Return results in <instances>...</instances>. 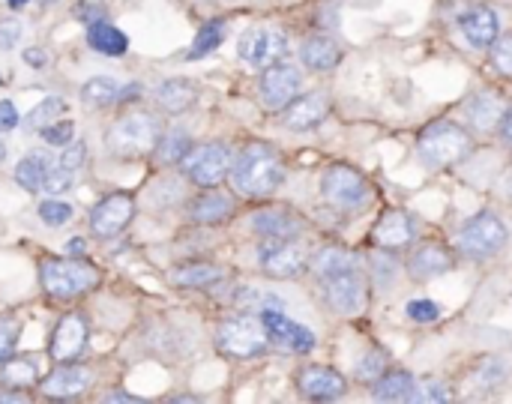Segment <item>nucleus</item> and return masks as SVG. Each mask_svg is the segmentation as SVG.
Returning a JSON list of instances; mask_svg holds the SVG:
<instances>
[{"label": "nucleus", "instance_id": "f257e3e1", "mask_svg": "<svg viewBox=\"0 0 512 404\" xmlns=\"http://www.w3.org/2000/svg\"><path fill=\"white\" fill-rule=\"evenodd\" d=\"M231 180H234V189L240 195L264 198V195H273L282 186L285 162H282L276 147L255 141V144H246L240 150L237 162L231 165Z\"/></svg>", "mask_w": 512, "mask_h": 404}, {"label": "nucleus", "instance_id": "f03ea898", "mask_svg": "<svg viewBox=\"0 0 512 404\" xmlns=\"http://www.w3.org/2000/svg\"><path fill=\"white\" fill-rule=\"evenodd\" d=\"M474 147H477L474 135L453 120H435L417 138V153L423 165L438 168V171L462 165L474 153Z\"/></svg>", "mask_w": 512, "mask_h": 404}, {"label": "nucleus", "instance_id": "7ed1b4c3", "mask_svg": "<svg viewBox=\"0 0 512 404\" xmlns=\"http://www.w3.org/2000/svg\"><path fill=\"white\" fill-rule=\"evenodd\" d=\"M39 279H42L45 294H51L57 300H72V297H81V294L93 291L99 285L102 273H99L96 264H87V261H78V258L66 255V258L42 261Z\"/></svg>", "mask_w": 512, "mask_h": 404}, {"label": "nucleus", "instance_id": "20e7f679", "mask_svg": "<svg viewBox=\"0 0 512 404\" xmlns=\"http://www.w3.org/2000/svg\"><path fill=\"white\" fill-rule=\"evenodd\" d=\"M108 150L120 156H144L159 144V123L147 111H132L108 129Z\"/></svg>", "mask_w": 512, "mask_h": 404}, {"label": "nucleus", "instance_id": "39448f33", "mask_svg": "<svg viewBox=\"0 0 512 404\" xmlns=\"http://www.w3.org/2000/svg\"><path fill=\"white\" fill-rule=\"evenodd\" d=\"M267 330L261 318H228L216 330V348L231 360H249L267 351Z\"/></svg>", "mask_w": 512, "mask_h": 404}, {"label": "nucleus", "instance_id": "423d86ee", "mask_svg": "<svg viewBox=\"0 0 512 404\" xmlns=\"http://www.w3.org/2000/svg\"><path fill=\"white\" fill-rule=\"evenodd\" d=\"M507 225L495 213H477L459 231V252L474 261H486L507 246Z\"/></svg>", "mask_w": 512, "mask_h": 404}, {"label": "nucleus", "instance_id": "0eeeda50", "mask_svg": "<svg viewBox=\"0 0 512 404\" xmlns=\"http://www.w3.org/2000/svg\"><path fill=\"white\" fill-rule=\"evenodd\" d=\"M72 174L75 171L63 168L60 162H54L42 153L24 156L15 168V180L27 192H66L72 186Z\"/></svg>", "mask_w": 512, "mask_h": 404}, {"label": "nucleus", "instance_id": "6e6552de", "mask_svg": "<svg viewBox=\"0 0 512 404\" xmlns=\"http://www.w3.org/2000/svg\"><path fill=\"white\" fill-rule=\"evenodd\" d=\"M321 192L339 210H357L372 198V186L366 183V177L348 165H333L321 180Z\"/></svg>", "mask_w": 512, "mask_h": 404}, {"label": "nucleus", "instance_id": "1a4fd4ad", "mask_svg": "<svg viewBox=\"0 0 512 404\" xmlns=\"http://www.w3.org/2000/svg\"><path fill=\"white\" fill-rule=\"evenodd\" d=\"M258 261L270 279H297L309 267L297 237H267V243L258 249Z\"/></svg>", "mask_w": 512, "mask_h": 404}, {"label": "nucleus", "instance_id": "9d476101", "mask_svg": "<svg viewBox=\"0 0 512 404\" xmlns=\"http://www.w3.org/2000/svg\"><path fill=\"white\" fill-rule=\"evenodd\" d=\"M324 282V300L333 312L339 315H360L369 303V291H366V279L357 267L342 270L336 276L321 279Z\"/></svg>", "mask_w": 512, "mask_h": 404}, {"label": "nucleus", "instance_id": "9b49d317", "mask_svg": "<svg viewBox=\"0 0 512 404\" xmlns=\"http://www.w3.org/2000/svg\"><path fill=\"white\" fill-rule=\"evenodd\" d=\"M231 150L228 144H204V147H195L189 156H186V174L195 186H204V189H213L219 186L228 174H231Z\"/></svg>", "mask_w": 512, "mask_h": 404}, {"label": "nucleus", "instance_id": "f8f14e48", "mask_svg": "<svg viewBox=\"0 0 512 404\" xmlns=\"http://www.w3.org/2000/svg\"><path fill=\"white\" fill-rule=\"evenodd\" d=\"M261 324L267 330V339L288 354H309L315 348V333L309 327L291 321L285 312H279L273 306L261 309Z\"/></svg>", "mask_w": 512, "mask_h": 404}, {"label": "nucleus", "instance_id": "ddd939ff", "mask_svg": "<svg viewBox=\"0 0 512 404\" xmlns=\"http://www.w3.org/2000/svg\"><path fill=\"white\" fill-rule=\"evenodd\" d=\"M237 51H240V60L252 66H270L288 54V36L279 27H252L240 36Z\"/></svg>", "mask_w": 512, "mask_h": 404}, {"label": "nucleus", "instance_id": "4468645a", "mask_svg": "<svg viewBox=\"0 0 512 404\" xmlns=\"http://www.w3.org/2000/svg\"><path fill=\"white\" fill-rule=\"evenodd\" d=\"M300 72L288 63H270L261 75V99L270 111H285L300 93Z\"/></svg>", "mask_w": 512, "mask_h": 404}, {"label": "nucleus", "instance_id": "2eb2a0df", "mask_svg": "<svg viewBox=\"0 0 512 404\" xmlns=\"http://www.w3.org/2000/svg\"><path fill=\"white\" fill-rule=\"evenodd\" d=\"M345 375L330 366H303L297 372V390L315 402H333L345 393Z\"/></svg>", "mask_w": 512, "mask_h": 404}, {"label": "nucleus", "instance_id": "dca6fc26", "mask_svg": "<svg viewBox=\"0 0 512 404\" xmlns=\"http://www.w3.org/2000/svg\"><path fill=\"white\" fill-rule=\"evenodd\" d=\"M132 213H135V201L129 195H108L105 201H99L93 207L90 228L96 237H114L129 225Z\"/></svg>", "mask_w": 512, "mask_h": 404}, {"label": "nucleus", "instance_id": "f3484780", "mask_svg": "<svg viewBox=\"0 0 512 404\" xmlns=\"http://www.w3.org/2000/svg\"><path fill=\"white\" fill-rule=\"evenodd\" d=\"M414 234H417V225L405 210H387L372 231V243L381 252H399L408 243H414Z\"/></svg>", "mask_w": 512, "mask_h": 404}, {"label": "nucleus", "instance_id": "a211bd4d", "mask_svg": "<svg viewBox=\"0 0 512 404\" xmlns=\"http://www.w3.org/2000/svg\"><path fill=\"white\" fill-rule=\"evenodd\" d=\"M453 267H456V255L438 240L417 246V252L408 258V273H411V279H420V282L438 279V276L450 273Z\"/></svg>", "mask_w": 512, "mask_h": 404}, {"label": "nucleus", "instance_id": "6ab92c4d", "mask_svg": "<svg viewBox=\"0 0 512 404\" xmlns=\"http://www.w3.org/2000/svg\"><path fill=\"white\" fill-rule=\"evenodd\" d=\"M327 114H330V99L324 93H309V96L294 99L282 111V123L291 132H309V129H318L327 120Z\"/></svg>", "mask_w": 512, "mask_h": 404}, {"label": "nucleus", "instance_id": "aec40b11", "mask_svg": "<svg viewBox=\"0 0 512 404\" xmlns=\"http://www.w3.org/2000/svg\"><path fill=\"white\" fill-rule=\"evenodd\" d=\"M252 228L261 237H300L306 222L291 207H264L252 216Z\"/></svg>", "mask_w": 512, "mask_h": 404}, {"label": "nucleus", "instance_id": "412c9836", "mask_svg": "<svg viewBox=\"0 0 512 404\" xmlns=\"http://www.w3.org/2000/svg\"><path fill=\"white\" fill-rule=\"evenodd\" d=\"M462 33L468 36L471 45L477 48H492L495 39L501 36V21H498V12L489 9V6H471L462 18Z\"/></svg>", "mask_w": 512, "mask_h": 404}, {"label": "nucleus", "instance_id": "4be33fe9", "mask_svg": "<svg viewBox=\"0 0 512 404\" xmlns=\"http://www.w3.org/2000/svg\"><path fill=\"white\" fill-rule=\"evenodd\" d=\"M84 342H87V324L78 318V315H66L57 330H54V339H51V357L66 363V360H75L81 351H84Z\"/></svg>", "mask_w": 512, "mask_h": 404}, {"label": "nucleus", "instance_id": "5701e85b", "mask_svg": "<svg viewBox=\"0 0 512 404\" xmlns=\"http://www.w3.org/2000/svg\"><path fill=\"white\" fill-rule=\"evenodd\" d=\"M90 384V372L84 366H60L57 372H51L42 381V393L51 399H72L78 393H84Z\"/></svg>", "mask_w": 512, "mask_h": 404}, {"label": "nucleus", "instance_id": "b1692460", "mask_svg": "<svg viewBox=\"0 0 512 404\" xmlns=\"http://www.w3.org/2000/svg\"><path fill=\"white\" fill-rule=\"evenodd\" d=\"M189 213H192V222H198V225H222L234 216V198L222 195V192H207V195L195 198Z\"/></svg>", "mask_w": 512, "mask_h": 404}, {"label": "nucleus", "instance_id": "393cba45", "mask_svg": "<svg viewBox=\"0 0 512 404\" xmlns=\"http://www.w3.org/2000/svg\"><path fill=\"white\" fill-rule=\"evenodd\" d=\"M504 102L495 90H483V93H474L468 102H465V114L474 126L480 129H489V126H498L501 117H504Z\"/></svg>", "mask_w": 512, "mask_h": 404}, {"label": "nucleus", "instance_id": "a878e982", "mask_svg": "<svg viewBox=\"0 0 512 404\" xmlns=\"http://www.w3.org/2000/svg\"><path fill=\"white\" fill-rule=\"evenodd\" d=\"M300 57H303V63H306L309 69H315V72H327V69L339 66L342 51H339V45H336L330 36H321V33H318V36H309V39L303 42Z\"/></svg>", "mask_w": 512, "mask_h": 404}, {"label": "nucleus", "instance_id": "bb28decb", "mask_svg": "<svg viewBox=\"0 0 512 404\" xmlns=\"http://www.w3.org/2000/svg\"><path fill=\"white\" fill-rule=\"evenodd\" d=\"M195 99H198V87L186 78H171V81L156 87V102L168 114H183L186 108L195 105Z\"/></svg>", "mask_w": 512, "mask_h": 404}, {"label": "nucleus", "instance_id": "cd10ccee", "mask_svg": "<svg viewBox=\"0 0 512 404\" xmlns=\"http://www.w3.org/2000/svg\"><path fill=\"white\" fill-rule=\"evenodd\" d=\"M87 42H90L93 51H99V54H105V57H123L126 48H129L126 33H120V30L111 27L108 21H90Z\"/></svg>", "mask_w": 512, "mask_h": 404}, {"label": "nucleus", "instance_id": "c85d7f7f", "mask_svg": "<svg viewBox=\"0 0 512 404\" xmlns=\"http://www.w3.org/2000/svg\"><path fill=\"white\" fill-rule=\"evenodd\" d=\"M417 381L408 372H384L375 381V399L378 402H411Z\"/></svg>", "mask_w": 512, "mask_h": 404}, {"label": "nucleus", "instance_id": "c756f323", "mask_svg": "<svg viewBox=\"0 0 512 404\" xmlns=\"http://www.w3.org/2000/svg\"><path fill=\"white\" fill-rule=\"evenodd\" d=\"M351 267H357V264H354V255H351L348 249H342V246H324V249L315 255V261H312V270H315L318 279L336 276V273L351 270Z\"/></svg>", "mask_w": 512, "mask_h": 404}, {"label": "nucleus", "instance_id": "7c9ffc66", "mask_svg": "<svg viewBox=\"0 0 512 404\" xmlns=\"http://www.w3.org/2000/svg\"><path fill=\"white\" fill-rule=\"evenodd\" d=\"M216 282H222V270L213 264H186L174 270V285L180 288H213Z\"/></svg>", "mask_w": 512, "mask_h": 404}, {"label": "nucleus", "instance_id": "2f4dec72", "mask_svg": "<svg viewBox=\"0 0 512 404\" xmlns=\"http://www.w3.org/2000/svg\"><path fill=\"white\" fill-rule=\"evenodd\" d=\"M156 153L165 165H174V162H183L189 153H192V138L186 132H168L165 138H159L156 144Z\"/></svg>", "mask_w": 512, "mask_h": 404}, {"label": "nucleus", "instance_id": "473e14b6", "mask_svg": "<svg viewBox=\"0 0 512 404\" xmlns=\"http://www.w3.org/2000/svg\"><path fill=\"white\" fill-rule=\"evenodd\" d=\"M120 96H123V90H120V84L111 81V78H93V81H87V84L81 87V99H84L87 105H111V102H117Z\"/></svg>", "mask_w": 512, "mask_h": 404}, {"label": "nucleus", "instance_id": "72a5a7b5", "mask_svg": "<svg viewBox=\"0 0 512 404\" xmlns=\"http://www.w3.org/2000/svg\"><path fill=\"white\" fill-rule=\"evenodd\" d=\"M225 39V21H210V24H204L201 30H198V36H195V42H192V48H189V60H198V57H204V54H210L213 48H219V42Z\"/></svg>", "mask_w": 512, "mask_h": 404}, {"label": "nucleus", "instance_id": "f704fd0d", "mask_svg": "<svg viewBox=\"0 0 512 404\" xmlns=\"http://www.w3.org/2000/svg\"><path fill=\"white\" fill-rule=\"evenodd\" d=\"M39 378V369L33 360H15V363H6L0 369V381L9 384V387H27Z\"/></svg>", "mask_w": 512, "mask_h": 404}, {"label": "nucleus", "instance_id": "c9c22d12", "mask_svg": "<svg viewBox=\"0 0 512 404\" xmlns=\"http://www.w3.org/2000/svg\"><path fill=\"white\" fill-rule=\"evenodd\" d=\"M66 111V102L57 99V96H48L45 102H39L30 114H27V126L30 129H42L48 123H54V117H60Z\"/></svg>", "mask_w": 512, "mask_h": 404}, {"label": "nucleus", "instance_id": "e433bc0d", "mask_svg": "<svg viewBox=\"0 0 512 404\" xmlns=\"http://www.w3.org/2000/svg\"><path fill=\"white\" fill-rule=\"evenodd\" d=\"M489 57H492V66H495L504 78H512V33L495 39V45L489 48Z\"/></svg>", "mask_w": 512, "mask_h": 404}, {"label": "nucleus", "instance_id": "4c0bfd02", "mask_svg": "<svg viewBox=\"0 0 512 404\" xmlns=\"http://www.w3.org/2000/svg\"><path fill=\"white\" fill-rule=\"evenodd\" d=\"M39 216H42L45 225L60 228V225H66V222L72 219V207L63 204V201H42V204H39Z\"/></svg>", "mask_w": 512, "mask_h": 404}, {"label": "nucleus", "instance_id": "58836bf2", "mask_svg": "<svg viewBox=\"0 0 512 404\" xmlns=\"http://www.w3.org/2000/svg\"><path fill=\"white\" fill-rule=\"evenodd\" d=\"M384 372H387V357H384L381 351H372L369 357H363V363H360V369H357V378L375 384Z\"/></svg>", "mask_w": 512, "mask_h": 404}, {"label": "nucleus", "instance_id": "ea45409f", "mask_svg": "<svg viewBox=\"0 0 512 404\" xmlns=\"http://www.w3.org/2000/svg\"><path fill=\"white\" fill-rule=\"evenodd\" d=\"M42 135H45V141H48V144H54V147H66V144L72 141V135H75V123H72V120L48 123V126H42Z\"/></svg>", "mask_w": 512, "mask_h": 404}, {"label": "nucleus", "instance_id": "a19ab883", "mask_svg": "<svg viewBox=\"0 0 512 404\" xmlns=\"http://www.w3.org/2000/svg\"><path fill=\"white\" fill-rule=\"evenodd\" d=\"M411 402H450V390H447V384L426 381V384H417L414 387Z\"/></svg>", "mask_w": 512, "mask_h": 404}, {"label": "nucleus", "instance_id": "79ce46f5", "mask_svg": "<svg viewBox=\"0 0 512 404\" xmlns=\"http://www.w3.org/2000/svg\"><path fill=\"white\" fill-rule=\"evenodd\" d=\"M408 318L417 321V324H432V321L441 318V309L432 300H411L408 303Z\"/></svg>", "mask_w": 512, "mask_h": 404}, {"label": "nucleus", "instance_id": "37998d69", "mask_svg": "<svg viewBox=\"0 0 512 404\" xmlns=\"http://www.w3.org/2000/svg\"><path fill=\"white\" fill-rule=\"evenodd\" d=\"M18 342V324L12 318H0V363L12 354Z\"/></svg>", "mask_w": 512, "mask_h": 404}, {"label": "nucleus", "instance_id": "c03bdc74", "mask_svg": "<svg viewBox=\"0 0 512 404\" xmlns=\"http://www.w3.org/2000/svg\"><path fill=\"white\" fill-rule=\"evenodd\" d=\"M84 156H87L84 141H69L66 150H63V156H60L57 162H60L63 168H69V171H78V165L84 162Z\"/></svg>", "mask_w": 512, "mask_h": 404}, {"label": "nucleus", "instance_id": "a18cd8bd", "mask_svg": "<svg viewBox=\"0 0 512 404\" xmlns=\"http://www.w3.org/2000/svg\"><path fill=\"white\" fill-rule=\"evenodd\" d=\"M21 39V21L9 18V21H0V48H15Z\"/></svg>", "mask_w": 512, "mask_h": 404}, {"label": "nucleus", "instance_id": "49530a36", "mask_svg": "<svg viewBox=\"0 0 512 404\" xmlns=\"http://www.w3.org/2000/svg\"><path fill=\"white\" fill-rule=\"evenodd\" d=\"M15 123H18V111H15L12 102L3 99V102H0V132H12Z\"/></svg>", "mask_w": 512, "mask_h": 404}, {"label": "nucleus", "instance_id": "de8ad7c7", "mask_svg": "<svg viewBox=\"0 0 512 404\" xmlns=\"http://www.w3.org/2000/svg\"><path fill=\"white\" fill-rule=\"evenodd\" d=\"M498 129H501V138H504V144H507V147H512V108H507V111H504V117H501Z\"/></svg>", "mask_w": 512, "mask_h": 404}, {"label": "nucleus", "instance_id": "09e8293b", "mask_svg": "<svg viewBox=\"0 0 512 404\" xmlns=\"http://www.w3.org/2000/svg\"><path fill=\"white\" fill-rule=\"evenodd\" d=\"M84 249H87V243L81 237H75V240L66 243V255H84Z\"/></svg>", "mask_w": 512, "mask_h": 404}, {"label": "nucleus", "instance_id": "8fccbe9b", "mask_svg": "<svg viewBox=\"0 0 512 404\" xmlns=\"http://www.w3.org/2000/svg\"><path fill=\"white\" fill-rule=\"evenodd\" d=\"M105 402H141V399H135V396H126V393H108L105 396Z\"/></svg>", "mask_w": 512, "mask_h": 404}, {"label": "nucleus", "instance_id": "3c124183", "mask_svg": "<svg viewBox=\"0 0 512 404\" xmlns=\"http://www.w3.org/2000/svg\"><path fill=\"white\" fill-rule=\"evenodd\" d=\"M0 402H27V399L18 396V393H0Z\"/></svg>", "mask_w": 512, "mask_h": 404}, {"label": "nucleus", "instance_id": "603ef678", "mask_svg": "<svg viewBox=\"0 0 512 404\" xmlns=\"http://www.w3.org/2000/svg\"><path fill=\"white\" fill-rule=\"evenodd\" d=\"M27 60H30L33 66H39V63H45V60H42V54H36V48H30V51H27Z\"/></svg>", "mask_w": 512, "mask_h": 404}, {"label": "nucleus", "instance_id": "864d4df0", "mask_svg": "<svg viewBox=\"0 0 512 404\" xmlns=\"http://www.w3.org/2000/svg\"><path fill=\"white\" fill-rule=\"evenodd\" d=\"M6 159V144H0V162Z\"/></svg>", "mask_w": 512, "mask_h": 404}, {"label": "nucleus", "instance_id": "5fc2aeb1", "mask_svg": "<svg viewBox=\"0 0 512 404\" xmlns=\"http://www.w3.org/2000/svg\"><path fill=\"white\" fill-rule=\"evenodd\" d=\"M9 3H12V6H24L27 0H9Z\"/></svg>", "mask_w": 512, "mask_h": 404}, {"label": "nucleus", "instance_id": "6e6d98bb", "mask_svg": "<svg viewBox=\"0 0 512 404\" xmlns=\"http://www.w3.org/2000/svg\"><path fill=\"white\" fill-rule=\"evenodd\" d=\"M0 84H3V78H0Z\"/></svg>", "mask_w": 512, "mask_h": 404}]
</instances>
